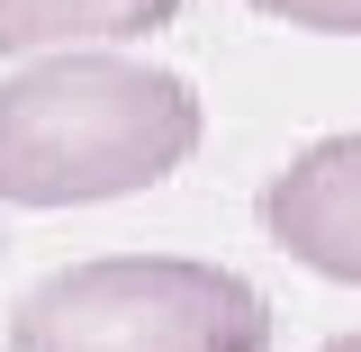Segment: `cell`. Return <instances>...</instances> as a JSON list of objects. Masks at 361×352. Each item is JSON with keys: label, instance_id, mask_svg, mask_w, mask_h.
<instances>
[{"label": "cell", "instance_id": "5b68a950", "mask_svg": "<svg viewBox=\"0 0 361 352\" xmlns=\"http://www.w3.org/2000/svg\"><path fill=\"white\" fill-rule=\"evenodd\" d=\"M280 28H307V37H361V0H244Z\"/></svg>", "mask_w": 361, "mask_h": 352}, {"label": "cell", "instance_id": "3957f363", "mask_svg": "<svg viewBox=\"0 0 361 352\" xmlns=\"http://www.w3.org/2000/svg\"><path fill=\"white\" fill-rule=\"evenodd\" d=\"M262 235L316 280L361 289V127L316 135L307 154H289L262 181Z\"/></svg>", "mask_w": 361, "mask_h": 352}, {"label": "cell", "instance_id": "6da1fadb", "mask_svg": "<svg viewBox=\"0 0 361 352\" xmlns=\"http://www.w3.org/2000/svg\"><path fill=\"white\" fill-rule=\"evenodd\" d=\"M208 135L199 90L109 45L0 73V208H90L172 181Z\"/></svg>", "mask_w": 361, "mask_h": 352}, {"label": "cell", "instance_id": "277c9868", "mask_svg": "<svg viewBox=\"0 0 361 352\" xmlns=\"http://www.w3.org/2000/svg\"><path fill=\"white\" fill-rule=\"evenodd\" d=\"M180 0H0V54H73V45H135L172 28Z\"/></svg>", "mask_w": 361, "mask_h": 352}, {"label": "cell", "instance_id": "7a4b0ae2", "mask_svg": "<svg viewBox=\"0 0 361 352\" xmlns=\"http://www.w3.org/2000/svg\"><path fill=\"white\" fill-rule=\"evenodd\" d=\"M0 352H271V298L199 253H99L45 271Z\"/></svg>", "mask_w": 361, "mask_h": 352}, {"label": "cell", "instance_id": "8992f818", "mask_svg": "<svg viewBox=\"0 0 361 352\" xmlns=\"http://www.w3.org/2000/svg\"><path fill=\"white\" fill-rule=\"evenodd\" d=\"M325 352H361V325H353V334H334V344H325Z\"/></svg>", "mask_w": 361, "mask_h": 352}]
</instances>
